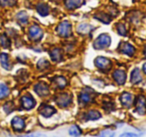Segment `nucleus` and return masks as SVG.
<instances>
[{
  "label": "nucleus",
  "instance_id": "ddd939ff",
  "mask_svg": "<svg viewBox=\"0 0 146 137\" xmlns=\"http://www.w3.org/2000/svg\"><path fill=\"white\" fill-rule=\"evenodd\" d=\"M11 124H12V127L15 129V130L21 131V130H23L25 127V121H24V119L21 118V117L16 116L12 119Z\"/></svg>",
  "mask_w": 146,
  "mask_h": 137
},
{
  "label": "nucleus",
  "instance_id": "473e14b6",
  "mask_svg": "<svg viewBox=\"0 0 146 137\" xmlns=\"http://www.w3.org/2000/svg\"><path fill=\"white\" fill-rule=\"evenodd\" d=\"M122 136H137V134H134V133H124V134H122Z\"/></svg>",
  "mask_w": 146,
  "mask_h": 137
},
{
  "label": "nucleus",
  "instance_id": "2f4dec72",
  "mask_svg": "<svg viewBox=\"0 0 146 137\" xmlns=\"http://www.w3.org/2000/svg\"><path fill=\"white\" fill-rule=\"evenodd\" d=\"M101 136H114V132H112V131H110V130H105V131H103V132H101Z\"/></svg>",
  "mask_w": 146,
  "mask_h": 137
},
{
  "label": "nucleus",
  "instance_id": "b1692460",
  "mask_svg": "<svg viewBox=\"0 0 146 137\" xmlns=\"http://www.w3.org/2000/svg\"><path fill=\"white\" fill-rule=\"evenodd\" d=\"M95 17H96V19L102 21L103 23H106V24H108V23L111 21V18H110V16H108L107 14H105V13H103V12L98 13V14L96 15Z\"/></svg>",
  "mask_w": 146,
  "mask_h": 137
},
{
  "label": "nucleus",
  "instance_id": "a878e982",
  "mask_svg": "<svg viewBox=\"0 0 146 137\" xmlns=\"http://www.w3.org/2000/svg\"><path fill=\"white\" fill-rule=\"evenodd\" d=\"M55 83H56L57 86H58L59 88H64V87L67 85V81H66V79H65L64 77H62V76L57 77V78L55 79Z\"/></svg>",
  "mask_w": 146,
  "mask_h": 137
},
{
  "label": "nucleus",
  "instance_id": "7ed1b4c3",
  "mask_svg": "<svg viewBox=\"0 0 146 137\" xmlns=\"http://www.w3.org/2000/svg\"><path fill=\"white\" fill-rule=\"evenodd\" d=\"M43 31L41 30V28L37 25H32L29 28V37L31 40L33 41H38L42 38Z\"/></svg>",
  "mask_w": 146,
  "mask_h": 137
},
{
  "label": "nucleus",
  "instance_id": "20e7f679",
  "mask_svg": "<svg viewBox=\"0 0 146 137\" xmlns=\"http://www.w3.org/2000/svg\"><path fill=\"white\" fill-rule=\"evenodd\" d=\"M71 102H72V98L68 93H62L56 97V103L60 107H67L71 104Z\"/></svg>",
  "mask_w": 146,
  "mask_h": 137
},
{
  "label": "nucleus",
  "instance_id": "cd10ccee",
  "mask_svg": "<svg viewBox=\"0 0 146 137\" xmlns=\"http://www.w3.org/2000/svg\"><path fill=\"white\" fill-rule=\"evenodd\" d=\"M49 66H50L49 62L47 60H45V59H41V60H39L38 63H37V67H38L39 69H41V70H44V69L48 68Z\"/></svg>",
  "mask_w": 146,
  "mask_h": 137
},
{
  "label": "nucleus",
  "instance_id": "c756f323",
  "mask_svg": "<svg viewBox=\"0 0 146 137\" xmlns=\"http://www.w3.org/2000/svg\"><path fill=\"white\" fill-rule=\"evenodd\" d=\"M3 109H4V111L6 113H10L13 111V109H14V106H13V103L12 102H8L6 103V104L3 106Z\"/></svg>",
  "mask_w": 146,
  "mask_h": 137
},
{
  "label": "nucleus",
  "instance_id": "9d476101",
  "mask_svg": "<svg viewBox=\"0 0 146 137\" xmlns=\"http://www.w3.org/2000/svg\"><path fill=\"white\" fill-rule=\"evenodd\" d=\"M113 78L118 84L122 85L125 83L126 81V74H125V71L121 70V69H117V70L114 71L113 73Z\"/></svg>",
  "mask_w": 146,
  "mask_h": 137
},
{
  "label": "nucleus",
  "instance_id": "0eeeda50",
  "mask_svg": "<svg viewBox=\"0 0 146 137\" xmlns=\"http://www.w3.org/2000/svg\"><path fill=\"white\" fill-rule=\"evenodd\" d=\"M136 106V111L139 113L140 115H143L146 113V98L142 95L138 96L137 100L135 103Z\"/></svg>",
  "mask_w": 146,
  "mask_h": 137
},
{
  "label": "nucleus",
  "instance_id": "9b49d317",
  "mask_svg": "<svg viewBox=\"0 0 146 137\" xmlns=\"http://www.w3.org/2000/svg\"><path fill=\"white\" fill-rule=\"evenodd\" d=\"M120 51L122 53H124V54L128 55V56H133V54L135 53V48L129 43L122 42L120 44Z\"/></svg>",
  "mask_w": 146,
  "mask_h": 137
},
{
  "label": "nucleus",
  "instance_id": "39448f33",
  "mask_svg": "<svg viewBox=\"0 0 146 137\" xmlns=\"http://www.w3.org/2000/svg\"><path fill=\"white\" fill-rule=\"evenodd\" d=\"M95 65L101 70H108L111 67V61L105 57H97L95 59Z\"/></svg>",
  "mask_w": 146,
  "mask_h": 137
},
{
  "label": "nucleus",
  "instance_id": "f8f14e48",
  "mask_svg": "<svg viewBox=\"0 0 146 137\" xmlns=\"http://www.w3.org/2000/svg\"><path fill=\"white\" fill-rule=\"evenodd\" d=\"M133 95L131 93H128V92H124L123 94L120 96V101H121L122 105L125 107H130L133 103Z\"/></svg>",
  "mask_w": 146,
  "mask_h": 137
},
{
  "label": "nucleus",
  "instance_id": "bb28decb",
  "mask_svg": "<svg viewBox=\"0 0 146 137\" xmlns=\"http://www.w3.org/2000/svg\"><path fill=\"white\" fill-rule=\"evenodd\" d=\"M69 134L73 135V136H78V135L81 134V130H80V128L77 125H73L69 129Z\"/></svg>",
  "mask_w": 146,
  "mask_h": 137
},
{
  "label": "nucleus",
  "instance_id": "2eb2a0df",
  "mask_svg": "<svg viewBox=\"0 0 146 137\" xmlns=\"http://www.w3.org/2000/svg\"><path fill=\"white\" fill-rule=\"evenodd\" d=\"M84 0H65V6L67 9H75L83 4Z\"/></svg>",
  "mask_w": 146,
  "mask_h": 137
},
{
  "label": "nucleus",
  "instance_id": "c85d7f7f",
  "mask_svg": "<svg viewBox=\"0 0 146 137\" xmlns=\"http://www.w3.org/2000/svg\"><path fill=\"white\" fill-rule=\"evenodd\" d=\"M15 4H16V0H0V6L11 7Z\"/></svg>",
  "mask_w": 146,
  "mask_h": 137
},
{
  "label": "nucleus",
  "instance_id": "412c9836",
  "mask_svg": "<svg viewBox=\"0 0 146 137\" xmlns=\"http://www.w3.org/2000/svg\"><path fill=\"white\" fill-rule=\"evenodd\" d=\"M50 57H51V59H52L53 61H56V62L60 61L61 58H62L60 49H58V48L52 49V50L50 51Z\"/></svg>",
  "mask_w": 146,
  "mask_h": 137
},
{
  "label": "nucleus",
  "instance_id": "aec40b11",
  "mask_svg": "<svg viewBox=\"0 0 146 137\" xmlns=\"http://www.w3.org/2000/svg\"><path fill=\"white\" fill-rule=\"evenodd\" d=\"M16 18L20 25H25V24H27V22H28V15H27V13L25 12V11L19 12L18 14H17Z\"/></svg>",
  "mask_w": 146,
  "mask_h": 137
},
{
  "label": "nucleus",
  "instance_id": "5701e85b",
  "mask_svg": "<svg viewBox=\"0 0 146 137\" xmlns=\"http://www.w3.org/2000/svg\"><path fill=\"white\" fill-rule=\"evenodd\" d=\"M9 88L4 83H0V99H3L4 97L8 96L9 94Z\"/></svg>",
  "mask_w": 146,
  "mask_h": 137
},
{
  "label": "nucleus",
  "instance_id": "f03ea898",
  "mask_svg": "<svg viewBox=\"0 0 146 137\" xmlns=\"http://www.w3.org/2000/svg\"><path fill=\"white\" fill-rule=\"evenodd\" d=\"M57 33L62 37H69L71 35V24L68 21H62L57 27Z\"/></svg>",
  "mask_w": 146,
  "mask_h": 137
},
{
  "label": "nucleus",
  "instance_id": "f257e3e1",
  "mask_svg": "<svg viewBox=\"0 0 146 137\" xmlns=\"http://www.w3.org/2000/svg\"><path fill=\"white\" fill-rule=\"evenodd\" d=\"M111 44V38L107 34H101L94 42V48L95 49H105L109 47Z\"/></svg>",
  "mask_w": 146,
  "mask_h": 137
},
{
  "label": "nucleus",
  "instance_id": "7c9ffc66",
  "mask_svg": "<svg viewBox=\"0 0 146 137\" xmlns=\"http://www.w3.org/2000/svg\"><path fill=\"white\" fill-rule=\"evenodd\" d=\"M117 31H118V33H119L120 35H123V36H125L126 33H127L125 26H124V25H122V24H119L117 26Z\"/></svg>",
  "mask_w": 146,
  "mask_h": 137
},
{
  "label": "nucleus",
  "instance_id": "393cba45",
  "mask_svg": "<svg viewBox=\"0 0 146 137\" xmlns=\"http://www.w3.org/2000/svg\"><path fill=\"white\" fill-rule=\"evenodd\" d=\"M0 45L4 47V48L10 47V40H9V38L5 34H2L0 36Z\"/></svg>",
  "mask_w": 146,
  "mask_h": 137
},
{
  "label": "nucleus",
  "instance_id": "72a5a7b5",
  "mask_svg": "<svg viewBox=\"0 0 146 137\" xmlns=\"http://www.w3.org/2000/svg\"><path fill=\"white\" fill-rule=\"evenodd\" d=\"M143 71H144V72L146 73V62H145V63H144V64H143Z\"/></svg>",
  "mask_w": 146,
  "mask_h": 137
},
{
  "label": "nucleus",
  "instance_id": "f704fd0d",
  "mask_svg": "<svg viewBox=\"0 0 146 137\" xmlns=\"http://www.w3.org/2000/svg\"><path fill=\"white\" fill-rule=\"evenodd\" d=\"M144 56L146 57V46H145V48H144Z\"/></svg>",
  "mask_w": 146,
  "mask_h": 137
},
{
  "label": "nucleus",
  "instance_id": "6e6552de",
  "mask_svg": "<svg viewBox=\"0 0 146 137\" xmlns=\"http://www.w3.org/2000/svg\"><path fill=\"white\" fill-rule=\"evenodd\" d=\"M34 90L39 96H46V95L49 94V87L46 83L40 82L38 84L35 85Z\"/></svg>",
  "mask_w": 146,
  "mask_h": 137
},
{
  "label": "nucleus",
  "instance_id": "423d86ee",
  "mask_svg": "<svg viewBox=\"0 0 146 137\" xmlns=\"http://www.w3.org/2000/svg\"><path fill=\"white\" fill-rule=\"evenodd\" d=\"M93 95L94 91L92 89H85L81 92V94L79 95V100L81 103H89L93 101Z\"/></svg>",
  "mask_w": 146,
  "mask_h": 137
},
{
  "label": "nucleus",
  "instance_id": "4468645a",
  "mask_svg": "<svg viewBox=\"0 0 146 137\" xmlns=\"http://www.w3.org/2000/svg\"><path fill=\"white\" fill-rule=\"evenodd\" d=\"M55 111L56 110L52 106H49V105H41V107L39 108V113L44 117L52 116V114H54Z\"/></svg>",
  "mask_w": 146,
  "mask_h": 137
},
{
  "label": "nucleus",
  "instance_id": "1a4fd4ad",
  "mask_svg": "<svg viewBox=\"0 0 146 137\" xmlns=\"http://www.w3.org/2000/svg\"><path fill=\"white\" fill-rule=\"evenodd\" d=\"M21 103H22L23 108L26 109V110H30L35 106V100L30 95H24L21 98Z\"/></svg>",
  "mask_w": 146,
  "mask_h": 137
},
{
  "label": "nucleus",
  "instance_id": "dca6fc26",
  "mask_svg": "<svg viewBox=\"0 0 146 137\" xmlns=\"http://www.w3.org/2000/svg\"><path fill=\"white\" fill-rule=\"evenodd\" d=\"M0 64L6 70H9L11 68L10 63H9V57L6 53H1L0 54Z\"/></svg>",
  "mask_w": 146,
  "mask_h": 137
},
{
  "label": "nucleus",
  "instance_id": "a211bd4d",
  "mask_svg": "<svg viewBox=\"0 0 146 137\" xmlns=\"http://www.w3.org/2000/svg\"><path fill=\"white\" fill-rule=\"evenodd\" d=\"M36 10L41 16H47L49 14V6L45 3H39L36 7Z\"/></svg>",
  "mask_w": 146,
  "mask_h": 137
},
{
  "label": "nucleus",
  "instance_id": "6ab92c4d",
  "mask_svg": "<svg viewBox=\"0 0 146 137\" xmlns=\"http://www.w3.org/2000/svg\"><path fill=\"white\" fill-rule=\"evenodd\" d=\"M93 29V27L91 26V25L89 24H86V23H83V24L79 25L77 28V32L79 33V34H88V33H90V31Z\"/></svg>",
  "mask_w": 146,
  "mask_h": 137
},
{
  "label": "nucleus",
  "instance_id": "f3484780",
  "mask_svg": "<svg viewBox=\"0 0 146 137\" xmlns=\"http://www.w3.org/2000/svg\"><path fill=\"white\" fill-rule=\"evenodd\" d=\"M141 80H142V76H141V74H140V70L138 68H135L131 72L130 81H131V83H133V84H136V83H139Z\"/></svg>",
  "mask_w": 146,
  "mask_h": 137
},
{
  "label": "nucleus",
  "instance_id": "4be33fe9",
  "mask_svg": "<svg viewBox=\"0 0 146 137\" xmlns=\"http://www.w3.org/2000/svg\"><path fill=\"white\" fill-rule=\"evenodd\" d=\"M100 117H101V114H100L98 111L90 110L89 112H87V114H86V120H97Z\"/></svg>",
  "mask_w": 146,
  "mask_h": 137
}]
</instances>
